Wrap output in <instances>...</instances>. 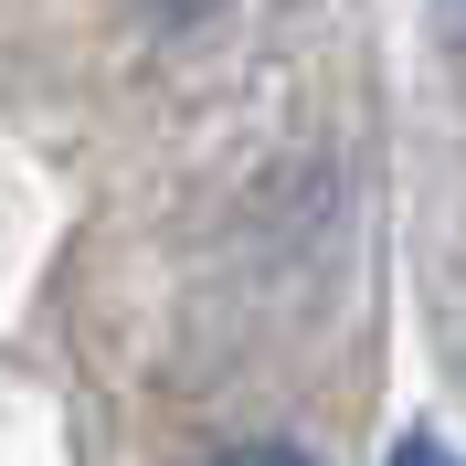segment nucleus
Returning <instances> with one entry per match:
<instances>
[{
	"label": "nucleus",
	"instance_id": "1",
	"mask_svg": "<svg viewBox=\"0 0 466 466\" xmlns=\"http://www.w3.org/2000/svg\"><path fill=\"white\" fill-rule=\"evenodd\" d=\"M392 466H456V445H445V435H403V456H392Z\"/></svg>",
	"mask_w": 466,
	"mask_h": 466
},
{
	"label": "nucleus",
	"instance_id": "2",
	"mask_svg": "<svg viewBox=\"0 0 466 466\" xmlns=\"http://www.w3.org/2000/svg\"><path fill=\"white\" fill-rule=\"evenodd\" d=\"M223 466H308L297 445H244V456H223Z\"/></svg>",
	"mask_w": 466,
	"mask_h": 466
},
{
	"label": "nucleus",
	"instance_id": "3",
	"mask_svg": "<svg viewBox=\"0 0 466 466\" xmlns=\"http://www.w3.org/2000/svg\"><path fill=\"white\" fill-rule=\"evenodd\" d=\"M159 11H202V0H159Z\"/></svg>",
	"mask_w": 466,
	"mask_h": 466
}]
</instances>
